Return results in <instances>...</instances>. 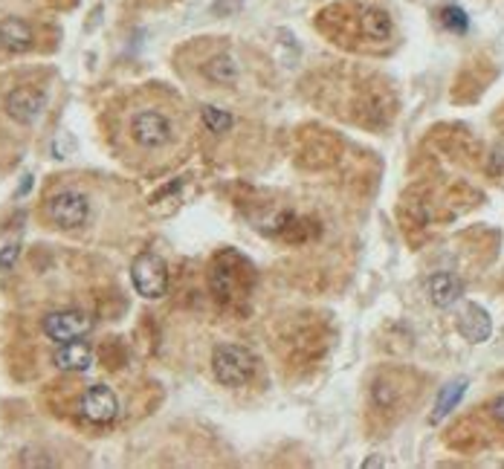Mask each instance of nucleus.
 <instances>
[{
    "label": "nucleus",
    "instance_id": "nucleus-1",
    "mask_svg": "<svg viewBox=\"0 0 504 469\" xmlns=\"http://www.w3.org/2000/svg\"><path fill=\"white\" fill-rule=\"evenodd\" d=\"M212 371H215V380L217 383L238 388V385L252 380L255 357L250 354L247 348H241V345H217L215 354H212Z\"/></svg>",
    "mask_w": 504,
    "mask_h": 469
},
{
    "label": "nucleus",
    "instance_id": "nucleus-2",
    "mask_svg": "<svg viewBox=\"0 0 504 469\" xmlns=\"http://www.w3.org/2000/svg\"><path fill=\"white\" fill-rule=\"evenodd\" d=\"M131 281L134 290L142 298H163L168 293V267L160 255L154 252H142L134 258L131 264Z\"/></svg>",
    "mask_w": 504,
    "mask_h": 469
},
{
    "label": "nucleus",
    "instance_id": "nucleus-3",
    "mask_svg": "<svg viewBox=\"0 0 504 469\" xmlns=\"http://www.w3.org/2000/svg\"><path fill=\"white\" fill-rule=\"evenodd\" d=\"M41 331L53 342H70V339H82L93 331V316L84 310H56L41 319Z\"/></svg>",
    "mask_w": 504,
    "mask_h": 469
},
{
    "label": "nucleus",
    "instance_id": "nucleus-4",
    "mask_svg": "<svg viewBox=\"0 0 504 469\" xmlns=\"http://www.w3.org/2000/svg\"><path fill=\"white\" fill-rule=\"evenodd\" d=\"M47 215L58 229H75V226H82L87 220L90 203H87V198L82 191L64 189V191L53 194V198L47 200Z\"/></svg>",
    "mask_w": 504,
    "mask_h": 469
},
{
    "label": "nucleus",
    "instance_id": "nucleus-5",
    "mask_svg": "<svg viewBox=\"0 0 504 469\" xmlns=\"http://www.w3.org/2000/svg\"><path fill=\"white\" fill-rule=\"evenodd\" d=\"M131 137L142 148H163L172 142V122L160 111H139L131 119Z\"/></svg>",
    "mask_w": 504,
    "mask_h": 469
},
{
    "label": "nucleus",
    "instance_id": "nucleus-6",
    "mask_svg": "<svg viewBox=\"0 0 504 469\" xmlns=\"http://www.w3.org/2000/svg\"><path fill=\"white\" fill-rule=\"evenodd\" d=\"M82 414L87 423L93 426H108L119 414V400H116L113 388L108 385H90L82 397Z\"/></svg>",
    "mask_w": 504,
    "mask_h": 469
},
{
    "label": "nucleus",
    "instance_id": "nucleus-7",
    "mask_svg": "<svg viewBox=\"0 0 504 469\" xmlns=\"http://www.w3.org/2000/svg\"><path fill=\"white\" fill-rule=\"evenodd\" d=\"M44 104H47V99H44L41 90H35V87H15L6 96L4 108L9 113V119H15L18 125H32L38 116L44 113Z\"/></svg>",
    "mask_w": 504,
    "mask_h": 469
},
{
    "label": "nucleus",
    "instance_id": "nucleus-8",
    "mask_svg": "<svg viewBox=\"0 0 504 469\" xmlns=\"http://www.w3.org/2000/svg\"><path fill=\"white\" fill-rule=\"evenodd\" d=\"M53 365L58 371H87L93 365V350L84 339H70V342H58Z\"/></svg>",
    "mask_w": 504,
    "mask_h": 469
},
{
    "label": "nucleus",
    "instance_id": "nucleus-9",
    "mask_svg": "<svg viewBox=\"0 0 504 469\" xmlns=\"http://www.w3.org/2000/svg\"><path fill=\"white\" fill-rule=\"evenodd\" d=\"M458 333L467 339V342L478 345V342H487L490 333H493V322H490L487 310L478 307V305H467L464 313L458 316Z\"/></svg>",
    "mask_w": 504,
    "mask_h": 469
},
{
    "label": "nucleus",
    "instance_id": "nucleus-10",
    "mask_svg": "<svg viewBox=\"0 0 504 469\" xmlns=\"http://www.w3.org/2000/svg\"><path fill=\"white\" fill-rule=\"evenodd\" d=\"M35 44L32 26L21 18H6L0 21V47L6 52H27Z\"/></svg>",
    "mask_w": 504,
    "mask_h": 469
},
{
    "label": "nucleus",
    "instance_id": "nucleus-11",
    "mask_svg": "<svg viewBox=\"0 0 504 469\" xmlns=\"http://www.w3.org/2000/svg\"><path fill=\"white\" fill-rule=\"evenodd\" d=\"M426 290H429L435 307H452L464 296V281L458 276H452V272H438L426 284Z\"/></svg>",
    "mask_w": 504,
    "mask_h": 469
},
{
    "label": "nucleus",
    "instance_id": "nucleus-12",
    "mask_svg": "<svg viewBox=\"0 0 504 469\" xmlns=\"http://www.w3.org/2000/svg\"><path fill=\"white\" fill-rule=\"evenodd\" d=\"M464 391H467V380L458 376V380H452L441 388V394H438V403H435V411H432V423H441L444 417L458 406Z\"/></svg>",
    "mask_w": 504,
    "mask_h": 469
},
{
    "label": "nucleus",
    "instance_id": "nucleus-13",
    "mask_svg": "<svg viewBox=\"0 0 504 469\" xmlns=\"http://www.w3.org/2000/svg\"><path fill=\"white\" fill-rule=\"evenodd\" d=\"M359 26H363V32L371 38V41H385V38L392 35V18L377 6L363 9V15H359Z\"/></svg>",
    "mask_w": 504,
    "mask_h": 469
},
{
    "label": "nucleus",
    "instance_id": "nucleus-14",
    "mask_svg": "<svg viewBox=\"0 0 504 469\" xmlns=\"http://www.w3.org/2000/svg\"><path fill=\"white\" fill-rule=\"evenodd\" d=\"M206 75H209L215 84H232L238 78V67L229 56H217L206 64Z\"/></svg>",
    "mask_w": 504,
    "mask_h": 469
},
{
    "label": "nucleus",
    "instance_id": "nucleus-15",
    "mask_svg": "<svg viewBox=\"0 0 504 469\" xmlns=\"http://www.w3.org/2000/svg\"><path fill=\"white\" fill-rule=\"evenodd\" d=\"M441 23H444V30L458 32V35H464V32L470 30V18H467V12H464L461 6H455V4H447V6L441 9Z\"/></svg>",
    "mask_w": 504,
    "mask_h": 469
},
{
    "label": "nucleus",
    "instance_id": "nucleus-16",
    "mask_svg": "<svg viewBox=\"0 0 504 469\" xmlns=\"http://www.w3.org/2000/svg\"><path fill=\"white\" fill-rule=\"evenodd\" d=\"M203 116V125L212 130V134H224V130L232 128V116L221 108H215V104H206V108L200 111Z\"/></svg>",
    "mask_w": 504,
    "mask_h": 469
},
{
    "label": "nucleus",
    "instance_id": "nucleus-17",
    "mask_svg": "<svg viewBox=\"0 0 504 469\" xmlns=\"http://www.w3.org/2000/svg\"><path fill=\"white\" fill-rule=\"evenodd\" d=\"M18 258H21V243H6L4 250H0V276L15 270Z\"/></svg>",
    "mask_w": 504,
    "mask_h": 469
},
{
    "label": "nucleus",
    "instance_id": "nucleus-18",
    "mask_svg": "<svg viewBox=\"0 0 504 469\" xmlns=\"http://www.w3.org/2000/svg\"><path fill=\"white\" fill-rule=\"evenodd\" d=\"M243 0H217V4L212 6L215 15H235V12L241 9Z\"/></svg>",
    "mask_w": 504,
    "mask_h": 469
},
{
    "label": "nucleus",
    "instance_id": "nucleus-19",
    "mask_svg": "<svg viewBox=\"0 0 504 469\" xmlns=\"http://www.w3.org/2000/svg\"><path fill=\"white\" fill-rule=\"evenodd\" d=\"M493 417L504 426V397H499V400L493 403Z\"/></svg>",
    "mask_w": 504,
    "mask_h": 469
},
{
    "label": "nucleus",
    "instance_id": "nucleus-20",
    "mask_svg": "<svg viewBox=\"0 0 504 469\" xmlns=\"http://www.w3.org/2000/svg\"><path fill=\"white\" fill-rule=\"evenodd\" d=\"M383 464H385V461H383V458H368V461H366V464H363V466H366V469H368V466H383Z\"/></svg>",
    "mask_w": 504,
    "mask_h": 469
}]
</instances>
